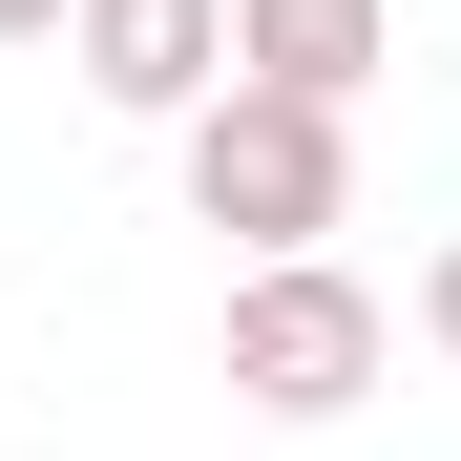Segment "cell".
Listing matches in <instances>:
<instances>
[{
  "instance_id": "6",
  "label": "cell",
  "mask_w": 461,
  "mask_h": 461,
  "mask_svg": "<svg viewBox=\"0 0 461 461\" xmlns=\"http://www.w3.org/2000/svg\"><path fill=\"white\" fill-rule=\"evenodd\" d=\"M63 22H85V0H0V42H63Z\"/></svg>"
},
{
  "instance_id": "2",
  "label": "cell",
  "mask_w": 461,
  "mask_h": 461,
  "mask_svg": "<svg viewBox=\"0 0 461 461\" xmlns=\"http://www.w3.org/2000/svg\"><path fill=\"white\" fill-rule=\"evenodd\" d=\"M210 357H230L252 420H357L377 357H399V315H377L336 252H294V273H230V336H210Z\"/></svg>"
},
{
  "instance_id": "1",
  "label": "cell",
  "mask_w": 461,
  "mask_h": 461,
  "mask_svg": "<svg viewBox=\"0 0 461 461\" xmlns=\"http://www.w3.org/2000/svg\"><path fill=\"white\" fill-rule=\"evenodd\" d=\"M189 210H210L252 273L336 252V210H357V126H336V105H273V85H230V105L189 126Z\"/></svg>"
},
{
  "instance_id": "5",
  "label": "cell",
  "mask_w": 461,
  "mask_h": 461,
  "mask_svg": "<svg viewBox=\"0 0 461 461\" xmlns=\"http://www.w3.org/2000/svg\"><path fill=\"white\" fill-rule=\"evenodd\" d=\"M420 336H440V357H461V230H440V273H420Z\"/></svg>"
},
{
  "instance_id": "3",
  "label": "cell",
  "mask_w": 461,
  "mask_h": 461,
  "mask_svg": "<svg viewBox=\"0 0 461 461\" xmlns=\"http://www.w3.org/2000/svg\"><path fill=\"white\" fill-rule=\"evenodd\" d=\"M63 42H85V85L147 105V126H210L230 105V0H85Z\"/></svg>"
},
{
  "instance_id": "4",
  "label": "cell",
  "mask_w": 461,
  "mask_h": 461,
  "mask_svg": "<svg viewBox=\"0 0 461 461\" xmlns=\"http://www.w3.org/2000/svg\"><path fill=\"white\" fill-rule=\"evenodd\" d=\"M399 63V0H230V85H273V105H336Z\"/></svg>"
}]
</instances>
